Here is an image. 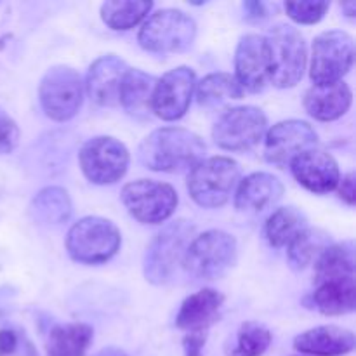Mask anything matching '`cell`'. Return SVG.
<instances>
[{"label":"cell","instance_id":"5","mask_svg":"<svg viewBox=\"0 0 356 356\" xmlns=\"http://www.w3.org/2000/svg\"><path fill=\"white\" fill-rule=\"evenodd\" d=\"M240 179V167L228 156L204 159L190 170L188 191L200 207H222Z\"/></svg>","mask_w":356,"mask_h":356},{"label":"cell","instance_id":"37","mask_svg":"<svg viewBox=\"0 0 356 356\" xmlns=\"http://www.w3.org/2000/svg\"><path fill=\"white\" fill-rule=\"evenodd\" d=\"M243 9H245V17L247 19L259 21L263 17H266V7L261 2H245L243 3Z\"/></svg>","mask_w":356,"mask_h":356},{"label":"cell","instance_id":"31","mask_svg":"<svg viewBox=\"0 0 356 356\" xmlns=\"http://www.w3.org/2000/svg\"><path fill=\"white\" fill-rule=\"evenodd\" d=\"M271 344V332L257 322H245L236 334L229 356H263Z\"/></svg>","mask_w":356,"mask_h":356},{"label":"cell","instance_id":"7","mask_svg":"<svg viewBox=\"0 0 356 356\" xmlns=\"http://www.w3.org/2000/svg\"><path fill=\"white\" fill-rule=\"evenodd\" d=\"M195 35L197 23L193 17L179 9H162L145 21L139 30L138 40L145 51L169 54L190 47Z\"/></svg>","mask_w":356,"mask_h":356},{"label":"cell","instance_id":"27","mask_svg":"<svg viewBox=\"0 0 356 356\" xmlns=\"http://www.w3.org/2000/svg\"><path fill=\"white\" fill-rule=\"evenodd\" d=\"M306 228H308V221L301 211L296 207H284L275 211L268 218L264 235L270 245L285 247Z\"/></svg>","mask_w":356,"mask_h":356},{"label":"cell","instance_id":"22","mask_svg":"<svg viewBox=\"0 0 356 356\" xmlns=\"http://www.w3.org/2000/svg\"><path fill=\"white\" fill-rule=\"evenodd\" d=\"M156 79L141 72V70L129 68L124 75L118 94V103L124 106L131 117L148 118L152 113V99L155 92Z\"/></svg>","mask_w":356,"mask_h":356},{"label":"cell","instance_id":"13","mask_svg":"<svg viewBox=\"0 0 356 356\" xmlns=\"http://www.w3.org/2000/svg\"><path fill=\"white\" fill-rule=\"evenodd\" d=\"M318 143L315 129L302 120H284L268 131L264 159L278 169L291 167L292 160L313 149Z\"/></svg>","mask_w":356,"mask_h":356},{"label":"cell","instance_id":"36","mask_svg":"<svg viewBox=\"0 0 356 356\" xmlns=\"http://www.w3.org/2000/svg\"><path fill=\"white\" fill-rule=\"evenodd\" d=\"M17 346V337L13 330H0V356H7L14 353Z\"/></svg>","mask_w":356,"mask_h":356},{"label":"cell","instance_id":"16","mask_svg":"<svg viewBox=\"0 0 356 356\" xmlns=\"http://www.w3.org/2000/svg\"><path fill=\"white\" fill-rule=\"evenodd\" d=\"M235 80L242 90L261 92L268 83V51L264 37L249 33L240 38L235 52Z\"/></svg>","mask_w":356,"mask_h":356},{"label":"cell","instance_id":"6","mask_svg":"<svg viewBox=\"0 0 356 356\" xmlns=\"http://www.w3.org/2000/svg\"><path fill=\"white\" fill-rule=\"evenodd\" d=\"M236 261V240L221 229H211L191 240L183 266L197 280L222 277Z\"/></svg>","mask_w":356,"mask_h":356},{"label":"cell","instance_id":"25","mask_svg":"<svg viewBox=\"0 0 356 356\" xmlns=\"http://www.w3.org/2000/svg\"><path fill=\"white\" fill-rule=\"evenodd\" d=\"M92 329L86 323H66L49 332L47 356H86L87 348L92 343Z\"/></svg>","mask_w":356,"mask_h":356},{"label":"cell","instance_id":"19","mask_svg":"<svg viewBox=\"0 0 356 356\" xmlns=\"http://www.w3.org/2000/svg\"><path fill=\"white\" fill-rule=\"evenodd\" d=\"M355 334L336 325L315 327L299 334L294 339V348L299 353L309 356H341L355 350Z\"/></svg>","mask_w":356,"mask_h":356},{"label":"cell","instance_id":"24","mask_svg":"<svg viewBox=\"0 0 356 356\" xmlns=\"http://www.w3.org/2000/svg\"><path fill=\"white\" fill-rule=\"evenodd\" d=\"M355 263L353 242L327 247L315 263V284L355 278Z\"/></svg>","mask_w":356,"mask_h":356},{"label":"cell","instance_id":"2","mask_svg":"<svg viewBox=\"0 0 356 356\" xmlns=\"http://www.w3.org/2000/svg\"><path fill=\"white\" fill-rule=\"evenodd\" d=\"M264 40L268 51V80L278 89L294 87L301 82L308 61L301 31L291 24H277Z\"/></svg>","mask_w":356,"mask_h":356},{"label":"cell","instance_id":"18","mask_svg":"<svg viewBox=\"0 0 356 356\" xmlns=\"http://www.w3.org/2000/svg\"><path fill=\"white\" fill-rule=\"evenodd\" d=\"M225 298L214 289H204L186 298L176 316L177 329L184 332H207L209 327L219 318Z\"/></svg>","mask_w":356,"mask_h":356},{"label":"cell","instance_id":"33","mask_svg":"<svg viewBox=\"0 0 356 356\" xmlns=\"http://www.w3.org/2000/svg\"><path fill=\"white\" fill-rule=\"evenodd\" d=\"M19 143V129L17 124L0 108V155L13 152Z\"/></svg>","mask_w":356,"mask_h":356},{"label":"cell","instance_id":"8","mask_svg":"<svg viewBox=\"0 0 356 356\" xmlns=\"http://www.w3.org/2000/svg\"><path fill=\"white\" fill-rule=\"evenodd\" d=\"M355 61V40L341 30L323 31L313 42L309 75L315 86L343 82Z\"/></svg>","mask_w":356,"mask_h":356},{"label":"cell","instance_id":"35","mask_svg":"<svg viewBox=\"0 0 356 356\" xmlns=\"http://www.w3.org/2000/svg\"><path fill=\"white\" fill-rule=\"evenodd\" d=\"M339 197L341 200L346 202L348 205H351L353 207L355 202H356V190H355V174L350 172L346 174V176L343 177V179L339 181Z\"/></svg>","mask_w":356,"mask_h":356},{"label":"cell","instance_id":"1","mask_svg":"<svg viewBox=\"0 0 356 356\" xmlns=\"http://www.w3.org/2000/svg\"><path fill=\"white\" fill-rule=\"evenodd\" d=\"M205 143L200 136L183 127H162L146 136L139 146V160L155 172L191 170L205 156Z\"/></svg>","mask_w":356,"mask_h":356},{"label":"cell","instance_id":"11","mask_svg":"<svg viewBox=\"0 0 356 356\" xmlns=\"http://www.w3.org/2000/svg\"><path fill=\"white\" fill-rule=\"evenodd\" d=\"M266 115L256 106H236L221 115L212 129L214 143L228 152L254 148L266 132Z\"/></svg>","mask_w":356,"mask_h":356},{"label":"cell","instance_id":"17","mask_svg":"<svg viewBox=\"0 0 356 356\" xmlns=\"http://www.w3.org/2000/svg\"><path fill=\"white\" fill-rule=\"evenodd\" d=\"M127 70V63L115 54L101 56L99 59H96L87 73L86 86L90 99L99 106L118 104L122 80Z\"/></svg>","mask_w":356,"mask_h":356},{"label":"cell","instance_id":"28","mask_svg":"<svg viewBox=\"0 0 356 356\" xmlns=\"http://www.w3.org/2000/svg\"><path fill=\"white\" fill-rule=\"evenodd\" d=\"M153 3L146 0H115V2H104L101 6V17L104 24L111 30L125 31L138 26L148 13L152 10Z\"/></svg>","mask_w":356,"mask_h":356},{"label":"cell","instance_id":"23","mask_svg":"<svg viewBox=\"0 0 356 356\" xmlns=\"http://www.w3.org/2000/svg\"><path fill=\"white\" fill-rule=\"evenodd\" d=\"M313 302H315L316 309L327 316H339L355 312V278L316 284V291L313 292Z\"/></svg>","mask_w":356,"mask_h":356},{"label":"cell","instance_id":"4","mask_svg":"<svg viewBox=\"0 0 356 356\" xmlns=\"http://www.w3.org/2000/svg\"><path fill=\"white\" fill-rule=\"evenodd\" d=\"M120 242V232L113 222L97 216H89L70 228L66 250L76 263L101 264L118 252Z\"/></svg>","mask_w":356,"mask_h":356},{"label":"cell","instance_id":"34","mask_svg":"<svg viewBox=\"0 0 356 356\" xmlns=\"http://www.w3.org/2000/svg\"><path fill=\"white\" fill-rule=\"evenodd\" d=\"M205 341H207V332L186 334V337L183 339L184 356H202Z\"/></svg>","mask_w":356,"mask_h":356},{"label":"cell","instance_id":"3","mask_svg":"<svg viewBox=\"0 0 356 356\" xmlns=\"http://www.w3.org/2000/svg\"><path fill=\"white\" fill-rule=\"evenodd\" d=\"M195 228L184 219L167 225L149 242L145 254V277L155 285H163L172 280L184 254L191 243Z\"/></svg>","mask_w":356,"mask_h":356},{"label":"cell","instance_id":"38","mask_svg":"<svg viewBox=\"0 0 356 356\" xmlns=\"http://www.w3.org/2000/svg\"><path fill=\"white\" fill-rule=\"evenodd\" d=\"M94 356H129L125 351H122L120 348H115V346H110V348H103L101 351H97Z\"/></svg>","mask_w":356,"mask_h":356},{"label":"cell","instance_id":"32","mask_svg":"<svg viewBox=\"0 0 356 356\" xmlns=\"http://www.w3.org/2000/svg\"><path fill=\"white\" fill-rule=\"evenodd\" d=\"M330 3L325 0H309V2H287L285 13L292 21L299 24H315L325 16Z\"/></svg>","mask_w":356,"mask_h":356},{"label":"cell","instance_id":"10","mask_svg":"<svg viewBox=\"0 0 356 356\" xmlns=\"http://www.w3.org/2000/svg\"><path fill=\"white\" fill-rule=\"evenodd\" d=\"M122 204L139 222L160 225L176 211L177 193L170 184L139 179L125 184L122 190Z\"/></svg>","mask_w":356,"mask_h":356},{"label":"cell","instance_id":"20","mask_svg":"<svg viewBox=\"0 0 356 356\" xmlns=\"http://www.w3.org/2000/svg\"><path fill=\"white\" fill-rule=\"evenodd\" d=\"M284 195V184L268 172H254L240 181L235 207L242 212H261L277 204Z\"/></svg>","mask_w":356,"mask_h":356},{"label":"cell","instance_id":"15","mask_svg":"<svg viewBox=\"0 0 356 356\" xmlns=\"http://www.w3.org/2000/svg\"><path fill=\"white\" fill-rule=\"evenodd\" d=\"M291 170L301 186L318 195L334 191L341 181L337 162L323 149L313 148L299 155L292 160Z\"/></svg>","mask_w":356,"mask_h":356},{"label":"cell","instance_id":"26","mask_svg":"<svg viewBox=\"0 0 356 356\" xmlns=\"http://www.w3.org/2000/svg\"><path fill=\"white\" fill-rule=\"evenodd\" d=\"M31 214L42 225H61L72 216V200L63 188H44L31 202Z\"/></svg>","mask_w":356,"mask_h":356},{"label":"cell","instance_id":"29","mask_svg":"<svg viewBox=\"0 0 356 356\" xmlns=\"http://www.w3.org/2000/svg\"><path fill=\"white\" fill-rule=\"evenodd\" d=\"M330 247V235L322 229L306 228L289 243V264L294 270H305L308 264L318 259L320 254Z\"/></svg>","mask_w":356,"mask_h":356},{"label":"cell","instance_id":"12","mask_svg":"<svg viewBox=\"0 0 356 356\" xmlns=\"http://www.w3.org/2000/svg\"><path fill=\"white\" fill-rule=\"evenodd\" d=\"M79 159L83 176L94 184L117 183L129 167L127 148L110 136L89 139L80 149Z\"/></svg>","mask_w":356,"mask_h":356},{"label":"cell","instance_id":"21","mask_svg":"<svg viewBox=\"0 0 356 356\" xmlns=\"http://www.w3.org/2000/svg\"><path fill=\"white\" fill-rule=\"evenodd\" d=\"M351 97V89L344 82L313 86L305 96V108L315 120L332 122L350 110Z\"/></svg>","mask_w":356,"mask_h":356},{"label":"cell","instance_id":"14","mask_svg":"<svg viewBox=\"0 0 356 356\" xmlns=\"http://www.w3.org/2000/svg\"><path fill=\"white\" fill-rule=\"evenodd\" d=\"M195 72L188 66H179L156 80L155 92L152 99V111L165 122L179 120L186 115L193 97Z\"/></svg>","mask_w":356,"mask_h":356},{"label":"cell","instance_id":"30","mask_svg":"<svg viewBox=\"0 0 356 356\" xmlns=\"http://www.w3.org/2000/svg\"><path fill=\"white\" fill-rule=\"evenodd\" d=\"M243 90L229 73H211L197 86L198 103L204 106H218L232 99H242Z\"/></svg>","mask_w":356,"mask_h":356},{"label":"cell","instance_id":"39","mask_svg":"<svg viewBox=\"0 0 356 356\" xmlns=\"http://www.w3.org/2000/svg\"><path fill=\"white\" fill-rule=\"evenodd\" d=\"M341 7H343V9L346 10L348 16L355 17V14H356V2H343V3H341Z\"/></svg>","mask_w":356,"mask_h":356},{"label":"cell","instance_id":"9","mask_svg":"<svg viewBox=\"0 0 356 356\" xmlns=\"http://www.w3.org/2000/svg\"><path fill=\"white\" fill-rule=\"evenodd\" d=\"M42 110L56 122H66L79 113L83 101V83L70 66H54L44 75L38 89Z\"/></svg>","mask_w":356,"mask_h":356}]
</instances>
